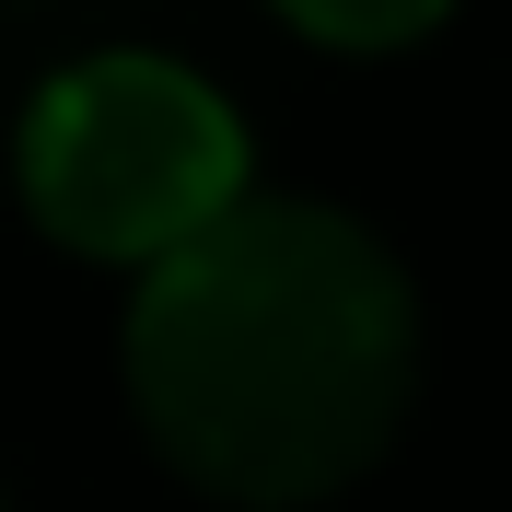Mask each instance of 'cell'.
I'll return each mask as SVG.
<instances>
[{
  "label": "cell",
  "mask_w": 512,
  "mask_h": 512,
  "mask_svg": "<svg viewBox=\"0 0 512 512\" xmlns=\"http://www.w3.org/2000/svg\"><path fill=\"white\" fill-rule=\"evenodd\" d=\"M128 408L210 501L303 512L373 478L419 408V291L373 222L326 198H233L140 268Z\"/></svg>",
  "instance_id": "cell-1"
},
{
  "label": "cell",
  "mask_w": 512,
  "mask_h": 512,
  "mask_svg": "<svg viewBox=\"0 0 512 512\" xmlns=\"http://www.w3.org/2000/svg\"><path fill=\"white\" fill-rule=\"evenodd\" d=\"M245 198V117L198 70L105 47L70 59L24 117V210L70 256L152 268Z\"/></svg>",
  "instance_id": "cell-2"
},
{
  "label": "cell",
  "mask_w": 512,
  "mask_h": 512,
  "mask_svg": "<svg viewBox=\"0 0 512 512\" xmlns=\"http://www.w3.org/2000/svg\"><path fill=\"white\" fill-rule=\"evenodd\" d=\"M443 12H454V0H280V24H291V35H315V47H350V59L419 47Z\"/></svg>",
  "instance_id": "cell-3"
},
{
  "label": "cell",
  "mask_w": 512,
  "mask_h": 512,
  "mask_svg": "<svg viewBox=\"0 0 512 512\" xmlns=\"http://www.w3.org/2000/svg\"><path fill=\"white\" fill-rule=\"evenodd\" d=\"M0 512H12V501H0Z\"/></svg>",
  "instance_id": "cell-4"
}]
</instances>
